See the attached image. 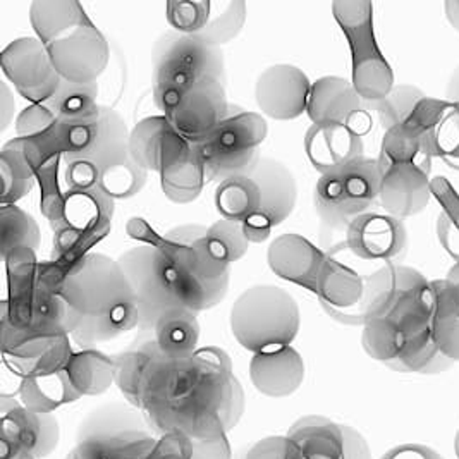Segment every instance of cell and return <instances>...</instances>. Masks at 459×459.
Returning <instances> with one entry per match:
<instances>
[{
  "instance_id": "6da1fadb",
  "label": "cell",
  "mask_w": 459,
  "mask_h": 459,
  "mask_svg": "<svg viewBox=\"0 0 459 459\" xmlns=\"http://www.w3.org/2000/svg\"><path fill=\"white\" fill-rule=\"evenodd\" d=\"M245 410V389L230 355L217 346L185 359L159 353L146 370L140 411L157 436L213 440L228 436Z\"/></svg>"
},
{
  "instance_id": "7a4b0ae2",
  "label": "cell",
  "mask_w": 459,
  "mask_h": 459,
  "mask_svg": "<svg viewBox=\"0 0 459 459\" xmlns=\"http://www.w3.org/2000/svg\"><path fill=\"white\" fill-rule=\"evenodd\" d=\"M434 282L421 272L397 264L365 277L361 346L397 374L437 376L451 361L438 348L432 316Z\"/></svg>"
},
{
  "instance_id": "3957f363",
  "label": "cell",
  "mask_w": 459,
  "mask_h": 459,
  "mask_svg": "<svg viewBox=\"0 0 459 459\" xmlns=\"http://www.w3.org/2000/svg\"><path fill=\"white\" fill-rule=\"evenodd\" d=\"M59 294L65 303L67 333L83 350L114 341L140 325L134 292L119 262L88 253L65 273Z\"/></svg>"
},
{
  "instance_id": "277c9868",
  "label": "cell",
  "mask_w": 459,
  "mask_h": 459,
  "mask_svg": "<svg viewBox=\"0 0 459 459\" xmlns=\"http://www.w3.org/2000/svg\"><path fill=\"white\" fill-rule=\"evenodd\" d=\"M129 133L121 114L102 105L83 123H57L54 134L65 164L84 162L99 172V188L112 200H127L145 188L148 172L129 152Z\"/></svg>"
},
{
  "instance_id": "5b68a950",
  "label": "cell",
  "mask_w": 459,
  "mask_h": 459,
  "mask_svg": "<svg viewBox=\"0 0 459 459\" xmlns=\"http://www.w3.org/2000/svg\"><path fill=\"white\" fill-rule=\"evenodd\" d=\"M152 93L159 110L168 116L191 86L205 80L228 82L222 48L196 35L164 33L152 50Z\"/></svg>"
},
{
  "instance_id": "8992f818",
  "label": "cell",
  "mask_w": 459,
  "mask_h": 459,
  "mask_svg": "<svg viewBox=\"0 0 459 459\" xmlns=\"http://www.w3.org/2000/svg\"><path fill=\"white\" fill-rule=\"evenodd\" d=\"M230 333L253 355L291 346L301 327V310L291 292L275 284H255L230 307Z\"/></svg>"
},
{
  "instance_id": "52a82bcc",
  "label": "cell",
  "mask_w": 459,
  "mask_h": 459,
  "mask_svg": "<svg viewBox=\"0 0 459 459\" xmlns=\"http://www.w3.org/2000/svg\"><path fill=\"white\" fill-rule=\"evenodd\" d=\"M145 415L126 401L97 406L82 420L65 459H136L157 442Z\"/></svg>"
},
{
  "instance_id": "ba28073f",
  "label": "cell",
  "mask_w": 459,
  "mask_h": 459,
  "mask_svg": "<svg viewBox=\"0 0 459 459\" xmlns=\"http://www.w3.org/2000/svg\"><path fill=\"white\" fill-rule=\"evenodd\" d=\"M267 134L269 126L262 114L230 104L224 121L193 145L207 181L222 183L236 176H250L262 159L258 148Z\"/></svg>"
},
{
  "instance_id": "9c48e42d",
  "label": "cell",
  "mask_w": 459,
  "mask_h": 459,
  "mask_svg": "<svg viewBox=\"0 0 459 459\" xmlns=\"http://www.w3.org/2000/svg\"><path fill=\"white\" fill-rule=\"evenodd\" d=\"M382 170L377 159L355 162L322 174L315 185V212L331 230H346L363 213L374 212L380 200Z\"/></svg>"
},
{
  "instance_id": "30bf717a",
  "label": "cell",
  "mask_w": 459,
  "mask_h": 459,
  "mask_svg": "<svg viewBox=\"0 0 459 459\" xmlns=\"http://www.w3.org/2000/svg\"><path fill=\"white\" fill-rule=\"evenodd\" d=\"M134 292L142 334L152 335L157 320L181 308L174 294L172 260L160 245H138L117 258Z\"/></svg>"
},
{
  "instance_id": "8fae6325",
  "label": "cell",
  "mask_w": 459,
  "mask_h": 459,
  "mask_svg": "<svg viewBox=\"0 0 459 459\" xmlns=\"http://www.w3.org/2000/svg\"><path fill=\"white\" fill-rule=\"evenodd\" d=\"M202 239L189 247L160 245L174 265L176 299L181 307L196 314L210 310L224 301L230 291V269L210 256Z\"/></svg>"
},
{
  "instance_id": "7c38bea8",
  "label": "cell",
  "mask_w": 459,
  "mask_h": 459,
  "mask_svg": "<svg viewBox=\"0 0 459 459\" xmlns=\"http://www.w3.org/2000/svg\"><path fill=\"white\" fill-rule=\"evenodd\" d=\"M59 442L57 418L24 408L16 396L0 397V459H47Z\"/></svg>"
},
{
  "instance_id": "4fadbf2b",
  "label": "cell",
  "mask_w": 459,
  "mask_h": 459,
  "mask_svg": "<svg viewBox=\"0 0 459 459\" xmlns=\"http://www.w3.org/2000/svg\"><path fill=\"white\" fill-rule=\"evenodd\" d=\"M250 176L260 186L262 202L260 209L243 226L250 243H264L296 209L298 185L291 169L269 157H262Z\"/></svg>"
},
{
  "instance_id": "5bb4252c",
  "label": "cell",
  "mask_w": 459,
  "mask_h": 459,
  "mask_svg": "<svg viewBox=\"0 0 459 459\" xmlns=\"http://www.w3.org/2000/svg\"><path fill=\"white\" fill-rule=\"evenodd\" d=\"M2 73L22 99L47 104L63 82L40 39L22 37L2 52Z\"/></svg>"
},
{
  "instance_id": "9a60e30c",
  "label": "cell",
  "mask_w": 459,
  "mask_h": 459,
  "mask_svg": "<svg viewBox=\"0 0 459 459\" xmlns=\"http://www.w3.org/2000/svg\"><path fill=\"white\" fill-rule=\"evenodd\" d=\"M404 221L385 212H368L344 230V247L355 258L380 267L397 265L408 253Z\"/></svg>"
},
{
  "instance_id": "2e32d148",
  "label": "cell",
  "mask_w": 459,
  "mask_h": 459,
  "mask_svg": "<svg viewBox=\"0 0 459 459\" xmlns=\"http://www.w3.org/2000/svg\"><path fill=\"white\" fill-rule=\"evenodd\" d=\"M47 48L61 78L74 83H97L108 64V43L90 22L71 28Z\"/></svg>"
},
{
  "instance_id": "e0dca14e",
  "label": "cell",
  "mask_w": 459,
  "mask_h": 459,
  "mask_svg": "<svg viewBox=\"0 0 459 459\" xmlns=\"http://www.w3.org/2000/svg\"><path fill=\"white\" fill-rule=\"evenodd\" d=\"M307 114L316 126L339 125L365 136L374 127V110L355 84L341 76H324L312 84Z\"/></svg>"
},
{
  "instance_id": "ac0fdd59",
  "label": "cell",
  "mask_w": 459,
  "mask_h": 459,
  "mask_svg": "<svg viewBox=\"0 0 459 459\" xmlns=\"http://www.w3.org/2000/svg\"><path fill=\"white\" fill-rule=\"evenodd\" d=\"M286 436L298 442L308 459H372V451L356 429L322 415L298 418Z\"/></svg>"
},
{
  "instance_id": "d6986e66",
  "label": "cell",
  "mask_w": 459,
  "mask_h": 459,
  "mask_svg": "<svg viewBox=\"0 0 459 459\" xmlns=\"http://www.w3.org/2000/svg\"><path fill=\"white\" fill-rule=\"evenodd\" d=\"M230 105L226 83L205 80L186 90L179 104L166 117L181 138L195 145L224 121Z\"/></svg>"
},
{
  "instance_id": "ffe728a7",
  "label": "cell",
  "mask_w": 459,
  "mask_h": 459,
  "mask_svg": "<svg viewBox=\"0 0 459 459\" xmlns=\"http://www.w3.org/2000/svg\"><path fill=\"white\" fill-rule=\"evenodd\" d=\"M312 84L303 69L292 64L267 67L255 84L258 110L275 121H292L308 108Z\"/></svg>"
},
{
  "instance_id": "44dd1931",
  "label": "cell",
  "mask_w": 459,
  "mask_h": 459,
  "mask_svg": "<svg viewBox=\"0 0 459 459\" xmlns=\"http://www.w3.org/2000/svg\"><path fill=\"white\" fill-rule=\"evenodd\" d=\"M406 123L417 129L434 159L459 170V102L427 97Z\"/></svg>"
},
{
  "instance_id": "7402d4cb",
  "label": "cell",
  "mask_w": 459,
  "mask_h": 459,
  "mask_svg": "<svg viewBox=\"0 0 459 459\" xmlns=\"http://www.w3.org/2000/svg\"><path fill=\"white\" fill-rule=\"evenodd\" d=\"M432 200V166L399 164L382 170L378 205L401 221L415 217Z\"/></svg>"
},
{
  "instance_id": "603a6c76",
  "label": "cell",
  "mask_w": 459,
  "mask_h": 459,
  "mask_svg": "<svg viewBox=\"0 0 459 459\" xmlns=\"http://www.w3.org/2000/svg\"><path fill=\"white\" fill-rule=\"evenodd\" d=\"M315 288L324 310L334 320L363 327L365 279L353 269L327 258Z\"/></svg>"
},
{
  "instance_id": "cb8c5ba5",
  "label": "cell",
  "mask_w": 459,
  "mask_h": 459,
  "mask_svg": "<svg viewBox=\"0 0 459 459\" xmlns=\"http://www.w3.org/2000/svg\"><path fill=\"white\" fill-rule=\"evenodd\" d=\"M253 387L272 399L290 397L303 385L307 367L305 359L292 346L253 355L250 361Z\"/></svg>"
},
{
  "instance_id": "d4e9b609",
  "label": "cell",
  "mask_w": 459,
  "mask_h": 459,
  "mask_svg": "<svg viewBox=\"0 0 459 459\" xmlns=\"http://www.w3.org/2000/svg\"><path fill=\"white\" fill-rule=\"evenodd\" d=\"M112 215L114 200L102 189H69L52 217V228L74 230L84 238L108 230Z\"/></svg>"
},
{
  "instance_id": "484cf974",
  "label": "cell",
  "mask_w": 459,
  "mask_h": 459,
  "mask_svg": "<svg viewBox=\"0 0 459 459\" xmlns=\"http://www.w3.org/2000/svg\"><path fill=\"white\" fill-rule=\"evenodd\" d=\"M307 157L320 174L344 168L365 157L363 136L346 126H316L305 136Z\"/></svg>"
},
{
  "instance_id": "4316f807",
  "label": "cell",
  "mask_w": 459,
  "mask_h": 459,
  "mask_svg": "<svg viewBox=\"0 0 459 459\" xmlns=\"http://www.w3.org/2000/svg\"><path fill=\"white\" fill-rule=\"evenodd\" d=\"M186 145L166 116L146 117L129 133L131 157L146 172H162L169 159Z\"/></svg>"
},
{
  "instance_id": "83f0119b",
  "label": "cell",
  "mask_w": 459,
  "mask_h": 459,
  "mask_svg": "<svg viewBox=\"0 0 459 459\" xmlns=\"http://www.w3.org/2000/svg\"><path fill=\"white\" fill-rule=\"evenodd\" d=\"M267 260L272 272L284 281L316 286L327 262L325 255L299 234H282L269 248Z\"/></svg>"
},
{
  "instance_id": "f1b7e54d",
  "label": "cell",
  "mask_w": 459,
  "mask_h": 459,
  "mask_svg": "<svg viewBox=\"0 0 459 459\" xmlns=\"http://www.w3.org/2000/svg\"><path fill=\"white\" fill-rule=\"evenodd\" d=\"M153 339L159 351L170 359H185L195 355L200 348V322L198 314L188 308H172L162 315L153 329Z\"/></svg>"
},
{
  "instance_id": "f546056e",
  "label": "cell",
  "mask_w": 459,
  "mask_h": 459,
  "mask_svg": "<svg viewBox=\"0 0 459 459\" xmlns=\"http://www.w3.org/2000/svg\"><path fill=\"white\" fill-rule=\"evenodd\" d=\"M159 346L153 335L142 334L125 351L114 356L116 361V385L125 396L126 403L140 410L142 387L150 363L159 355Z\"/></svg>"
},
{
  "instance_id": "4dcf8cb0",
  "label": "cell",
  "mask_w": 459,
  "mask_h": 459,
  "mask_svg": "<svg viewBox=\"0 0 459 459\" xmlns=\"http://www.w3.org/2000/svg\"><path fill=\"white\" fill-rule=\"evenodd\" d=\"M18 399L24 408L54 415L56 410L76 403L82 396L74 391L65 368L47 376L22 377L18 387Z\"/></svg>"
},
{
  "instance_id": "1f68e13d",
  "label": "cell",
  "mask_w": 459,
  "mask_h": 459,
  "mask_svg": "<svg viewBox=\"0 0 459 459\" xmlns=\"http://www.w3.org/2000/svg\"><path fill=\"white\" fill-rule=\"evenodd\" d=\"M65 374L80 396H102L116 384V361L99 350H82L69 358Z\"/></svg>"
},
{
  "instance_id": "d6a6232c",
  "label": "cell",
  "mask_w": 459,
  "mask_h": 459,
  "mask_svg": "<svg viewBox=\"0 0 459 459\" xmlns=\"http://www.w3.org/2000/svg\"><path fill=\"white\" fill-rule=\"evenodd\" d=\"M160 174L162 179H176L181 176L179 181L164 186V193L169 200L179 205H186L196 200L207 181L204 164L200 162L191 143L181 148L178 153H174L166 162Z\"/></svg>"
},
{
  "instance_id": "836d02e7",
  "label": "cell",
  "mask_w": 459,
  "mask_h": 459,
  "mask_svg": "<svg viewBox=\"0 0 459 459\" xmlns=\"http://www.w3.org/2000/svg\"><path fill=\"white\" fill-rule=\"evenodd\" d=\"M99 91V83H74L63 78L57 91L45 105L57 123H83L100 112Z\"/></svg>"
},
{
  "instance_id": "e575fe53",
  "label": "cell",
  "mask_w": 459,
  "mask_h": 459,
  "mask_svg": "<svg viewBox=\"0 0 459 459\" xmlns=\"http://www.w3.org/2000/svg\"><path fill=\"white\" fill-rule=\"evenodd\" d=\"M260 186L251 176L230 178L215 189V209L221 219L245 224L260 209Z\"/></svg>"
},
{
  "instance_id": "d590c367",
  "label": "cell",
  "mask_w": 459,
  "mask_h": 459,
  "mask_svg": "<svg viewBox=\"0 0 459 459\" xmlns=\"http://www.w3.org/2000/svg\"><path fill=\"white\" fill-rule=\"evenodd\" d=\"M377 160H378L380 170H385L399 164H421V166L434 164V157L427 152L420 133L410 123L396 126L384 133Z\"/></svg>"
},
{
  "instance_id": "8d00e7d4",
  "label": "cell",
  "mask_w": 459,
  "mask_h": 459,
  "mask_svg": "<svg viewBox=\"0 0 459 459\" xmlns=\"http://www.w3.org/2000/svg\"><path fill=\"white\" fill-rule=\"evenodd\" d=\"M30 20L45 45L63 37L71 28L88 22L78 2H42L35 0L30 7Z\"/></svg>"
},
{
  "instance_id": "74e56055",
  "label": "cell",
  "mask_w": 459,
  "mask_h": 459,
  "mask_svg": "<svg viewBox=\"0 0 459 459\" xmlns=\"http://www.w3.org/2000/svg\"><path fill=\"white\" fill-rule=\"evenodd\" d=\"M2 205H14L35 186V174L22 150V140H13L2 150Z\"/></svg>"
},
{
  "instance_id": "f35d334b",
  "label": "cell",
  "mask_w": 459,
  "mask_h": 459,
  "mask_svg": "<svg viewBox=\"0 0 459 459\" xmlns=\"http://www.w3.org/2000/svg\"><path fill=\"white\" fill-rule=\"evenodd\" d=\"M432 198L440 205L438 243L459 262V193L447 178L436 176L432 178Z\"/></svg>"
},
{
  "instance_id": "ab89813d",
  "label": "cell",
  "mask_w": 459,
  "mask_h": 459,
  "mask_svg": "<svg viewBox=\"0 0 459 459\" xmlns=\"http://www.w3.org/2000/svg\"><path fill=\"white\" fill-rule=\"evenodd\" d=\"M202 241L210 256L228 269L250 250V239L247 238L245 226L226 219L212 224Z\"/></svg>"
},
{
  "instance_id": "60d3db41",
  "label": "cell",
  "mask_w": 459,
  "mask_h": 459,
  "mask_svg": "<svg viewBox=\"0 0 459 459\" xmlns=\"http://www.w3.org/2000/svg\"><path fill=\"white\" fill-rule=\"evenodd\" d=\"M2 224V256L7 258L13 251L39 250L40 230L37 221L16 205L0 207Z\"/></svg>"
},
{
  "instance_id": "b9f144b4",
  "label": "cell",
  "mask_w": 459,
  "mask_h": 459,
  "mask_svg": "<svg viewBox=\"0 0 459 459\" xmlns=\"http://www.w3.org/2000/svg\"><path fill=\"white\" fill-rule=\"evenodd\" d=\"M247 22V4L243 0L234 2H212V14L207 26L196 35L212 47L221 48V45L230 43L239 35Z\"/></svg>"
},
{
  "instance_id": "7bdbcfd3",
  "label": "cell",
  "mask_w": 459,
  "mask_h": 459,
  "mask_svg": "<svg viewBox=\"0 0 459 459\" xmlns=\"http://www.w3.org/2000/svg\"><path fill=\"white\" fill-rule=\"evenodd\" d=\"M423 99H427V95L415 84H394L382 100L372 104V110L382 129L389 131L396 126L404 125Z\"/></svg>"
},
{
  "instance_id": "ee69618b",
  "label": "cell",
  "mask_w": 459,
  "mask_h": 459,
  "mask_svg": "<svg viewBox=\"0 0 459 459\" xmlns=\"http://www.w3.org/2000/svg\"><path fill=\"white\" fill-rule=\"evenodd\" d=\"M434 292V316H432V329L437 341L438 348L451 361H459V315L453 310L444 288L442 279H436Z\"/></svg>"
},
{
  "instance_id": "f6af8a7d",
  "label": "cell",
  "mask_w": 459,
  "mask_h": 459,
  "mask_svg": "<svg viewBox=\"0 0 459 459\" xmlns=\"http://www.w3.org/2000/svg\"><path fill=\"white\" fill-rule=\"evenodd\" d=\"M212 2H168V22L176 33L198 35L210 20Z\"/></svg>"
},
{
  "instance_id": "bcb514c9",
  "label": "cell",
  "mask_w": 459,
  "mask_h": 459,
  "mask_svg": "<svg viewBox=\"0 0 459 459\" xmlns=\"http://www.w3.org/2000/svg\"><path fill=\"white\" fill-rule=\"evenodd\" d=\"M241 459H308L290 436H271L255 442Z\"/></svg>"
},
{
  "instance_id": "7dc6e473",
  "label": "cell",
  "mask_w": 459,
  "mask_h": 459,
  "mask_svg": "<svg viewBox=\"0 0 459 459\" xmlns=\"http://www.w3.org/2000/svg\"><path fill=\"white\" fill-rule=\"evenodd\" d=\"M57 125L56 116L45 104L26 107L16 121V133L20 138H31Z\"/></svg>"
},
{
  "instance_id": "c3c4849f",
  "label": "cell",
  "mask_w": 459,
  "mask_h": 459,
  "mask_svg": "<svg viewBox=\"0 0 459 459\" xmlns=\"http://www.w3.org/2000/svg\"><path fill=\"white\" fill-rule=\"evenodd\" d=\"M136 459H191V438L183 434L159 436L157 442Z\"/></svg>"
},
{
  "instance_id": "681fc988",
  "label": "cell",
  "mask_w": 459,
  "mask_h": 459,
  "mask_svg": "<svg viewBox=\"0 0 459 459\" xmlns=\"http://www.w3.org/2000/svg\"><path fill=\"white\" fill-rule=\"evenodd\" d=\"M191 459H232L228 436L213 440H191Z\"/></svg>"
},
{
  "instance_id": "f907efd6",
  "label": "cell",
  "mask_w": 459,
  "mask_h": 459,
  "mask_svg": "<svg viewBox=\"0 0 459 459\" xmlns=\"http://www.w3.org/2000/svg\"><path fill=\"white\" fill-rule=\"evenodd\" d=\"M380 459H444L425 444H401L389 449Z\"/></svg>"
},
{
  "instance_id": "816d5d0a",
  "label": "cell",
  "mask_w": 459,
  "mask_h": 459,
  "mask_svg": "<svg viewBox=\"0 0 459 459\" xmlns=\"http://www.w3.org/2000/svg\"><path fill=\"white\" fill-rule=\"evenodd\" d=\"M0 107H2V112H0L2 126H0V129L5 131L11 125V121L14 119V110H16V102H14V99L11 95V90H9L5 82L0 83Z\"/></svg>"
},
{
  "instance_id": "f5cc1de1",
  "label": "cell",
  "mask_w": 459,
  "mask_h": 459,
  "mask_svg": "<svg viewBox=\"0 0 459 459\" xmlns=\"http://www.w3.org/2000/svg\"><path fill=\"white\" fill-rule=\"evenodd\" d=\"M444 99L451 100V102H459V64L455 67V71L451 73V76L447 80Z\"/></svg>"
},
{
  "instance_id": "db71d44e",
  "label": "cell",
  "mask_w": 459,
  "mask_h": 459,
  "mask_svg": "<svg viewBox=\"0 0 459 459\" xmlns=\"http://www.w3.org/2000/svg\"><path fill=\"white\" fill-rule=\"evenodd\" d=\"M444 14L449 24L459 33V0H446L444 2Z\"/></svg>"
},
{
  "instance_id": "11a10c76",
  "label": "cell",
  "mask_w": 459,
  "mask_h": 459,
  "mask_svg": "<svg viewBox=\"0 0 459 459\" xmlns=\"http://www.w3.org/2000/svg\"><path fill=\"white\" fill-rule=\"evenodd\" d=\"M446 279H447L449 282H453V284H459V262H456V264L449 269Z\"/></svg>"
},
{
  "instance_id": "9f6ffc18",
  "label": "cell",
  "mask_w": 459,
  "mask_h": 459,
  "mask_svg": "<svg viewBox=\"0 0 459 459\" xmlns=\"http://www.w3.org/2000/svg\"><path fill=\"white\" fill-rule=\"evenodd\" d=\"M20 459H33V458H30V456H26V458H20Z\"/></svg>"
}]
</instances>
